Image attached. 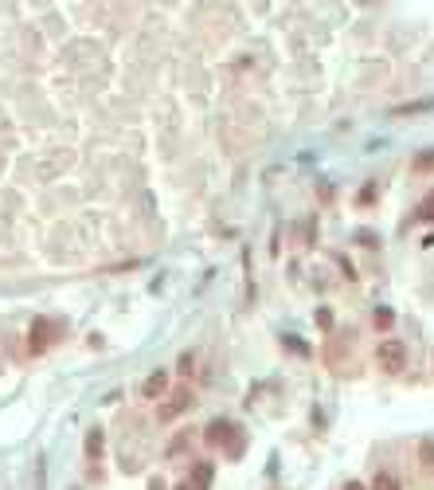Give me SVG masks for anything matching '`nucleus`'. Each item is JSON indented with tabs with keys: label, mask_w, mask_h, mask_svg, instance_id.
Wrapping results in <instances>:
<instances>
[{
	"label": "nucleus",
	"mask_w": 434,
	"mask_h": 490,
	"mask_svg": "<svg viewBox=\"0 0 434 490\" xmlns=\"http://www.w3.org/2000/svg\"><path fill=\"white\" fill-rule=\"evenodd\" d=\"M204 440H207V447L227 451V459H242V451H247V431L235 420H211L204 428Z\"/></svg>",
	"instance_id": "1"
},
{
	"label": "nucleus",
	"mask_w": 434,
	"mask_h": 490,
	"mask_svg": "<svg viewBox=\"0 0 434 490\" xmlns=\"http://www.w3.org/2000/svg\"><path fill=\"white\" fill-rule=\"evenodd\" d=\"M63 333H67V326L55 318H36L32 322V333H28V353L32 357H43L51 349V345L59 342Z\"/></svg>",
	"instance_id": "2"
},
{
	"label": "nucleus",
	"mask_w": 434,
	"mask_h": 490,
	"mask_svg": "<svg viewBox=\"0 0 434 490\" xmlns=\"http://www.w3.org/2000/svg\"><path fill=\"white\" fill-rule=\"evenodd\" d=\"M188 408H192V384L184 380V384H172V392L157 404V420H161V424H172V420L184 416Z\"/></svg>",
	"instance_id": "3"
},
{
	"label": "nucleus",
	"mask_w": 434,
	"mask_h": 490,
	"mask_svg": "<svg viewBox=\"0 0 434 490\" xmlns=\"http://www.w3.org/2000/svg\"><path fill=\"white\" fill-rule=\"evenodd\" d=\"M375 365H380V373H387V377H399V373L407 369V345L403 342H380Z\"/></svg>",
	"instance_id": "4"
},
{
	"label": "nucleus",
	"mask_w": 434,
	"mask_h": 490,
	"mask_svg": "<svg viewBox=\"0 0 434 490\" xmlns=\"http://www.w3.org/2000/svg\"><path fill=\"white\" fill-rule=\"evenodd\" d=\"M211 475H216V467L211 463H196V471L184 478L176 490H211Z\"/></svg>",
	"instance_id": "5"
},
{
	"label": "nucleus",
	"mask_w": 434,
	"mask_h": 490,
	"mask_svg": "<svg viewBox=\"0 0 434 490\" xmlns=\"http://www.w3.org/2000/svg\"><path fill=\"white\" fill-rule=\"evenodd\" d=\"M141 392L149 396V400H157V396H165V392H169V373H165V369H157V373H149V380L141 384Z\"/></svg>",
	"instance_id": "6"
},
{
	"label": "nucleus",
	"mask_w": 434,
	"mask_h": 490,
	"mask_svg": "<svg viewBox=\"0 0 434 490\" xmlns=\"http://www.w3.org/2000/svg\"><path fill=\"white\" fill-rule=\"evenodd\" d=\"M102 443H106V435H102V428H90L86 431V459H102Z\"/></svg>",
	"instance_id": "7"
},
{
	"label": "nucleus",
	"mask_w": 434,
	"mask_h": 490,
	"mask_svg": "<svg viewBox=\"0 0 434 490\" xmlns=\"http://www.w3.org/2000/svg\"><path fill=\"white\" fill-rule=\"evenodd\" d=\"M372 326H375V330H391V326H395V310H391V306H375L372 310Z\"/></svg>",
	"instance_id": "8"
},
{
	"label": "nucleus",
	"mask_w": 434,
	"mask_h": 490,
	"mask_svg": "<svg viewBox=\"0 0 434 490\" xmlns=\"http://www.w3.org/2000/svg\"><path fill=\"white\" fill-rule=\"evenodd\" d=\"M415 173H434V149H422V153H415Z\"/></svg>",
	"instance_id": "9"
},
{
	"label": "nucleus",
	"mask_w": 434,
	"mask_h": 490,
	"mask_svg": "<svg viewBox=\"0 0 434 490\" xmlns=\"http://www.w3.org/2000/svg\"><path fill=\"white\" fill-rule=\"evenodd\" d=\"M372 490H403V487H399V478H395V475H387V471H380V475L372 478Z\"/></svg>",
	"instance_id": "10"
},
{
	"label": "nucleus",
	"mask_w": 434,
	"mask_h": 490,
	"mask_svg": "<svg viewBox=\"0 0 434 490\" xmlns=\"http://www.w3.org/2000/svg\"><path fill=\"white\" fill-rule=\"evenodd\" d=\"M419 459H422V467H426V471H434V443L431 440L419 443Z\"/></svg>",
	"instance_id": "11"
},
{
	"label": "nucleus",
	"mask_w": 434,
	"mask_h": 490,
	"mask_svg": "<svg viewBox=\"0 0 434 490\" xmlns=\"http://www.w3.org/2000/svg\"><path fill=\"white\" fill-rule=\"evenodd\" d=\"M286 345H289V349H298V357H313V349H309V345H305L302 337H293V333L286 337Z\"/></svg>",
	"instance_id": "12"
},
{
	"label": "nucleus",
	"mask_w": 434,
	"mask_h": 490,
	"mask_svg": "<svg viewBox=\"0 0 434 490\" xmlns=\"http://www.w3.org/2000/svg\"><path fill=\"white\" fill-rule=\"evenodd\" d=\"M434 102L426 98V102H411V106H395V114H415V110H431Z\"/></svg>",
	"instance_id": "13"
},
{
	"label": "nucleus",
	"mask_w": 434,
	"mask_h": 490,
	"mask_svg": "<svg viewBox=\"0 0 434 490\" xmlns=\"http://www.w3.org/2000/svg\"><path fill=\"white\" fill-rule=\"evenodd\" d=\"M192 369H196V357L192 353H180V377H192Z\"/></svg>",
	"instance_id": "14"
},
{
	"label": "nucleus",
	"mask_w": 434,
	"mask_h": 490,
	"mask_svg": "<svg viewBox=\"0 0 434 490\" xmlns=\"http://www.w3.org/2000/svg\"><path fill=\"white\" fill-rule=\"evenodd\" d=\"M372 200H375V184H364V188H360V204H364V208H368Z\"/></svg>",
	"instance_id": "15"
},
{
	"label": "nucleus",
	"mask_w": 434,
	"mask_h": 490,
	"mask_svg": "<svg viewBox=\"0 0 434 490\" xmlns=\"http://www.w3.org/2000/svg\"><path fill=\"white\" fill-rule=\"evenodd\" d=\"M317 326H321V330H333V314H329V310H317Z\"/></svg>",
	"instance_id": "16"
},
{
	"label": "nucleus",
	"mask_w": 434,
	"mask_h": 490,
	"mask_svg": "<svg viewBox=\"0 0 434 490\" xmlns=\"http://www.w3.org/2000/svg\"><path fill=\"white\" fill-rule=\"evenodd\" d=\"M419 216H426V220H431V216H434V188H431V196H426V204H422V208H419Z\"/></svg>",
	"instance_id": "17"
},
{
	"label": "nucleus",
	"mask_w": 434,
	"mask_h": 490,
	"mask_svg": "<svg viewBox=\"0 0 434 490\" xmlns=\"http://www.w3.org/2000/svg\"><path fill=\"white\" fill-rule=\"evenodd\" d=\"M344 490H368L364 482H344Z\"/></svg>",
	"instance_id": "18"
}]
</instances>
